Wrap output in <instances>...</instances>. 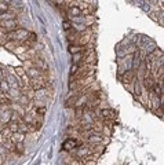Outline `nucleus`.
Listing matches in <instances>:
<instances>
[{
	"label": "nucleus",
	"instance_id": "obj_1",
	"mask_svg": "<svg viewBox=\"0 0 164 165\" xmlns=\"http://www.w3.org/2000/svg\"><path fill=\"white\" fill-rule=\"evenodd\" d=\"M79 146H82V142H80V140H77L76 138H68V139L62 143V150L72 151V150H76Z\"/></svg>",
	"mask_w": 164,
	"mask_h": 165
},
{
	"label": "nucleus",
	"instance_id": "obj_2",
	"mask_svg": "<svg viewBox=\"0 0 164 165\" xmlns=\"http://www.w3.org/2000/svg\"><path fill=\"white\" fill-rule=\"evenodd\" d=\"M18 28V22H17L14 18L11 19H3L0 22V29L6 30V32H11V30H15Z\"/></svg>",
	"mask_w": 164,
	"mask_h": 165
},
{
	"label": "nucleus",
	"instance_id": "obj_3",
	"mask_svg": "<svg viewBox=\"0 0 164 165\" xmlns=\"http://www.w3.org/2000/svg\"><path fill=\"white\" fill-rule=\"evenodd\" d=\"M13 118V112L10 109H3L0 110V124H8Z\"/></svg>",
	"mask_w": 164,
	"mask_h": 165
},
{
	"label": "nucleus",
	"instance_id": "obj_4",
	"mask_svg": "<svg viewBox=\"0 0 164 165\" xmlns=\"http://www.w3.org/2000/svg\"><path fill=\"white\" fill-rule=\"evenodd\" d=\"M101 117H102L103 120H114L116 118V112L114 110H112V109H102L101 110Z\"/></svg>",
	"mask_w": 164,
	"mask_h": 165
},
{
	"label": "nucleus",
	"instance_id": "obj_5",
	"mask_svg": "<svg viewBox=\"0 0 164 165\" xmlns=\"http://www.w3.org/2000/svg\"><path fill=\"white\" fill-rule=\"evenodd\" d=\"M68 15L71 17V18H73V17H82L84 15L82 11V8H80L79 6H69L68 7Z\"/></svg>",
	"mask_w": 164,
	"mask_h": 165
},
{
	"label": "nucleus",
	"instance_id": "obj_6",
	"mask_svg": "<svg viewBox=\"0 0 164 165\" xmlns=\"http://www.w3.org/2000/svg\"><path fill=\"white\" fill-rule=\"evenodd\" d=\"M102 140H103V138L99 135V133H91L88 138H87V142L88 143H91V144H101L102 143Z\"/></svg>",
	"mask_w": 164,
	"mask_h": 165
},
{
	"label": "nucleus",
	"instance_id": "obj_7",
	"mask_svg": "<svg viewBox=\"0 0 164 165\" xmlns=\"http://www.w3.org/2000/svg\"><path fill=\"white\" fill-rule=\"evenodd\" d=\"M10 139L13 140L14 143H19V142H24L25 140V133L21 132V131H17V132H13Z\"/></svg>",
	"mask_w": 164,
	"mask_h": 165
},
{
	"label": "nucleus",
	"instance_id": "obj_8",
	"mask_svg": "<svg viewBox=\"0 0 164 165\" xmlns=\"http://www.w3.org/2000/svg\"><path fill=\"white\" fill-rule=\"evenodd\" d=\"M84 48H86V46H82V44H71V46H69V52L72 55H75V54L83 52Z\"/></svg>",
	"mask_w": 164,
	"mask_h": 165
},
{
	"label": "nucleus",
	"instance_id": "obj_9",
	"mask_svg": "<svg viewBox=\"0 0 164 165\" xmlns=\"http://www.w3.org/2000/svg\"><path fill=\"white\" fill-rule=\"evenodd\" d=\"M123 81H124V84H131V82H134L135 81V73L132 70H128V72L125 70Z\"/></svg>",
	"mask_w": 164,
	"mask_h": 165
},
{
	"label": "nucleus",
	"instance_id": "obj_10",
	"mask_svg": "<svg viewBox=\"0 0 164 165\" xmlns=\"http://www.w3.org/2000/svg\"><path fill=\"white\" fill-rule=\"evenodd\" d=\"M97 59V55L95 52H90V54H87L86 55V58H84V61H83V63H86V65H95V61Z\"/></svg>",
	"mask_w": 164,
	"mask_h": 165
},
{
	"label": "nucleus",
	"instance_id": "obj_11",
	"mask_svg": "<svg viewBox=\"0 0 164 165\" xmlns=\"http://www.w3.org/2000/svg\"><path fill=\"white\" fill-rule=\"evenodd\" d=\"M18 103H19V106H25L26 108L30 103V99H29V96H28V94H21L18 98Z\"/></svg>",
	"mask_w": 164,
	"mask_h": 165
},
{
	"label": "nucleus",
	"instance_id": "obj_12",
	"mask_svg": "<svg viewBox=\"0 0 164 165\" xmlns=\"http://www.w3.org/2000/svg\"><path fill=\"white\" fill-rule=\"evenodd\" d=\"M8 91H10V85H8V82H7V80H0V92L7 94Z\"/></svg>",
	"mask_w": 164,
	"mask_h": 165
},
{
	"label": "nucleus",
	"instance_id": "obj_13",
	"mask_svg": "<svg viewBox=\"0 0 164 165\" xmlns=\"http://www.w3.org/2000/svg\"><path fill=\"white\" fill-rule=\"evenodd\" d=\"M11 133H13V131L10 129L8 125H4V127H3V129H2V136L4 138V139H8V138L11 136Z\"/></svg>",
	"mask_w": 164,
	"mask_h": 165
},
{
	"label": "nucleus",
	"instance_id": "obj_14",
	"mask_svg": "<svg viewBox=\"0 0 164 165\" xmlns=\"http://www.w3.org/2000/svg\"><path fill=\"white\" fill-rule=\"evenodd\" d=\"M14 70H15V74L18 76L19 78H21V77H24V76L26 74V70H25V68H22V66H17L15 69H14Z\"/></svg>",
	"mask_w": 164,
	"mask_h": 165
},
{
	"label": "nucleus",
	"instance_id": "obj_15",
	"mask_svg": "<svg viewBox=\"0 0 164 165\" xmlns=\"http://www.w3.org/2000/svg\"><path fill=\"white\" fill-rule=\"evenodd\" d=\"M34 113H36V117H43L44 114H46V108H44V106H37L36 108V110H34Z\"/></svg>",
	"mask_w": 164,
	"mask_h": 165
},
{
	"label": "nucleus",
	"instance_id": "obj_16",
	"mask_svg": "<svg viewBox=\"0 0 164 165\" xmlns=\"http://www.w3.org/2000/svg\"><path fill=\"white\" fill-rule=\"evenodd\" d=\"M86 55H83V52H79V54H75L73 55V63H79L80 61H84Z\"/></svg>",
	"mask_w": 164,
	"mask_h": 165
},
{
	"label": "nucleus",
	"instance_id": "obj_17",
	"mask_svg": "<svg viewBox=\"0 0 164 165\" xmlns=\"http://www.w3.org/2000/svg\"><path fill=\"white\" fill-rule=\"evenodd\" d=\"M8 8H10L8 3H6V2H3V0H2V2H0V11L6 12V11H8Z\"/></svg>",
	"mask_w": 164,
	"mask_h": 165
},
{
	"label": "nucleus",
	"instance_id": "obj_18",
	"mask_svg": "<svg viewBox=\"0 0 164 165\" xmlns=\"http://www.w3.org/2000/svg\"><path fill=\"white\" fill-rule=\"evenodd\" d=\"M62 28H64V30L65 32H68V30H71L72 29V22H69V21H64V23H62Z\"/></svg>",
	"mask_w": 164,
	"mask_h": 165
},
{
	"label": "nucleus",
	"instance_id": "obj_19",
	"mask_svg": "<svg viewBox=\"0 0 164 165\" xmlns=\"http://www.w3.org/2000/svg\"><path fill=\"white\" fill-rule=\"evenodd\" d=\"M79 69H80V66H79L77 63H73V66L71 68V76H72V74H75V73H77Z\"/></svg>",
	"mask_w": 164,
	"mask_h": 165
},
{
	"label": "nucleus",
	"instance_id": "obj_20",
	"mask_svg": "<svg viewBox=\"0 0 164 165\" xmlns=\"http://www.w3.org/2000/svg\"><path fill=\"white\" fill-rule=\"evenodd\" d=\"M3 77H4V72L0 70V80H3Z\"/></svg>",
	"mask_w": 164,
	"mask_h": 165
},
{
	"label": "nucleus",
	"instance_id": "obj_21",
	"mask_svg": "<svg viewBox=\"0 0 164 165\" xmlns=\"http://www.w3.org/2000/svg\"><path fill=\"white\" fill-rule=\"evenodd\" d=\"M3 2H6V3H10V2H13V0H3Z\"/></svg>",
	"mask_w": 164,
	"mask_h": 165
},
{
	"label": "nucleus",
	"instance_id": "obj_22",
	"mask_svg": "<svg viewBox=\"0 0 164 165\" xmlns=\"http://www.w3.org/2000/svg\"><path fill=\"white\" fill-rule=\"evenodd\" d=\"M2 14H3V12H2V11H0V15H2Z\"/></svg>",
	"mask_w": 164,
	"mask_h": 165
}]
</instances>
